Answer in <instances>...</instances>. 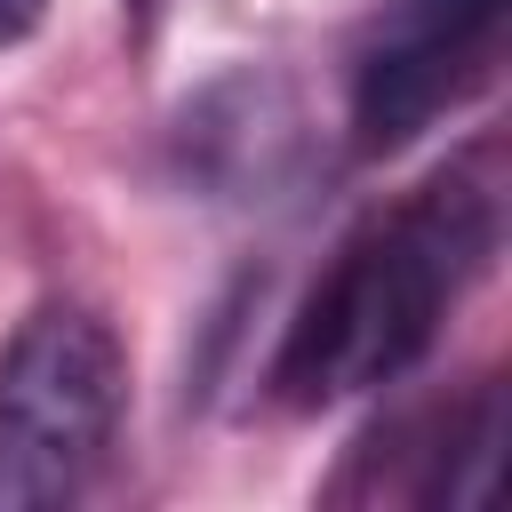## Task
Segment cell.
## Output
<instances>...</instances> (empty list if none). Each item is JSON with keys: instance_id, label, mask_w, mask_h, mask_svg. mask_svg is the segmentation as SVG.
<instances>
[{"instance_id": "cell-4", "label": "cell", "mask_w": 512, "mask_h": 512, "mask_svg": "<svg viewBox=\"0 0 512 512\" xmlns=\"http://www.w3.org/2000/svg\"><path fill=\"white\" fill-rule=\"evenodd\" d=\"M40 16H48V0H0V48L32 40V32H40Z\"/></svg>"}, {"instance_id": "cell-2", "label": "cell", "mask_w": 512, "mask_h": 512, "mask_svg": "<svg viewBox=\"0 0 512 512\" xmlns=\"http://www.w3.org/2000/svg\"><path fill=\"white\" fill-rule=\"evenodd\" d=\"M128 408V352L88 304H40L0 352V512L72 504Z\"/></svg>"}, {"instance_id": "cell-1", "label": "cell", "mask_w": 512, "mask_h": 512, "mask_svg": "<svg viewBox=\"0 0 512 512\" xmlns=\"http://www.w3.org/2000/svg\"><path fill=\"white\" fill-rule=\"evenodd\" d=\"M488 248H496V200L464 168L376 208L360 232H344L328 272L304 288L272 352V400L336 408L352 392L400 384L432 352L448 304L480 280Z\"/></svg>"}, {"instance_id": "cell-3", "label": "cell", "mask_w": 512, "mask_h": 512, "mask_svg": "<svg viewBox=\"0 0 512 512\" xmlns=\"http://www.w3.org/2000/svg\"><path fill=\"white\" fill-rule=\"evenodd\" d=\"M512 0H384L352 48V144L400 152L472 88H488L504 56Z\"/></svg>"}]
</instances>
